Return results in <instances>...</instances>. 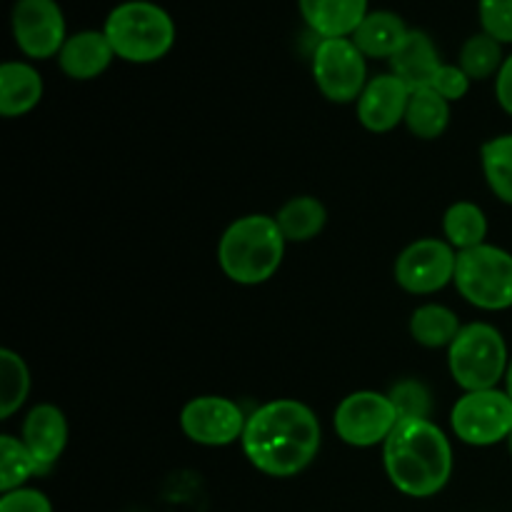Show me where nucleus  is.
Instances as JSON below:
<instances>
[{
    "label": "nucleus",
    "mask_w": 512,
    "mask_h": 512,
    "mask_svg": "<svg viewBox=\"0 0 512 512\" xmlns=\"http://www.w3.org/2000/svg\"><path fill=\"white\" fill-rule=\"evenodd\" d=\"M248 415L235 400L220 395H200L185 403L180 428L185 438L205 448H225L243 438Z\"/></svg>",
    "instance_id": "obj_11"
},
{
    "label": "nucleus",
    "mask_w": 512,
    "mask_h": 512,
    "mask_svg": "<svg viewBox=\"0 0 512 512\" xmlns=\"http://www.w3.org/2000/svg\"><path fill=\"white\" fill-rule=\"evenodd\" d=\"M40 98H43V78L33 65L18 60L0 65V113L5 118L30 113Z\"/></svg>",
    "instance_id": "obj_18"
},
{
    "label": "nucleus",
    "mask_w": 512,
    "mask_h": 512,
    "mask_svg": "<svg viewBox=\"0 0 512 512\" xmlns=\"http://www.w3.org/2000/svg\"><path fill=\"white\" fill-rule=\"evenodd\" d=\"M13 38L28 58L60 55L65 40V15L55 0H18L13 8Z\"/></svg>",
    "instance_id": "obj_12"
},
{
    "label": "nucleus",
    "mask_w": 512,
    "mask_h": 512,
    "mask_svg": "<svg viewBox=\"0 0 512 512\" xmlns=\"http://www.w3.org/2000/svg\"><path fill=\"white\" fill-rule=\"evenodd\" d=\"M458 250L438 238L410 243L395 260V283L413 295H433L455 280Z\"/></svg>",
    "instance_id": "obj_10"
},
{
    "label": "nucleus",
    "mask_w": 512,
    "mask_h": 512,
    "mask_svg": "<svg viewBox=\"0 0 512 512\" xmlns=\"http://www.w3.org/2000/svg\"><path fill=\"white\" fill-rule=\"evenodd\" d=\"M103 33L113 45L115 58L128 63H155L175 43V25L168 10L148 0H128L110 10Z\"/></svg>",
    "instance_id": "obj_4"
},
{
    "label": "nucleus",
    "mask_w": 512,
    "mask_h": 512,
    "mask_svg": "<svg viewBox=\"0 0 512 512\" xmlns=\"http://www.w3.org/2000/svg\"><path fill=\"white\" fill-rule=\"evenodd\" d=\"M30 370L13 350H0V420H8L28 400Z\"/></svg>",
    "instance_id": "obj_25"
},
{
    "label": "nucleus",
    "mask_w": 512,
    "mask_h": 512,
    "mask_svg": "<svg viewBox=\"0 0 512 512\" xmlns=\"http://www.w3.org/2000/svg\"><path fill=\"white\" fill-rule=\"evenodd\" d=\"M313 78L320 93L333 103H358L368 85L365 55L350 38L320 40L313 53Z\"/></svg>",
    "instance_id": "obj_8"
},
{
    "label": "nucleus",
    "mask_w": 512,
    "mask_h": 512,
    "mask_svg": "<svg viewBox=\"0 0 512 512\" xmlns=\"http://www.w3.org/2000/svg\"><path fill=\"white\" fill-rule=\"evenodd\" d=\"M455 288L480 310L512 308V255L498 245H478L458 253Z\"/></svg>",
    "instance_id": "obj_6"
},
{
    "label": "nucleus",
    "mask_w": 512,
    "mask_h": 512,
    "mask_svg": "<svg viewBox=\"0 0 512 512\" xmlns=\"http://www.w3.org/2000/svg\"><path fill=\"white\" fill-rule=\"evenodd\" d=\"M113 58V45L108 43L103 30H83V33H75L65 40L58 63L68 78L93 80L108 70Z\"/></svg>",
    "instance_id": "obj_16"
},
{
    "label": "nucleus",
    "mask_w": 512,
    "mask_h": 512,
    "mask_svg": "<svg viewBox=\"0 0 512 512\" xmlns=\"http://www.w3.org/2000/svg\"><path fill=\"white\" fill-rule=\"evenodd\" d=\"M400 423L393 400L375 390H358L335 408L333 425L343 443L353 448H373L385 443Z\"/></svg>",
    "instance_id": "obj_9"
},
{
    "label": "nucleus",
    "mask_w": 512,
    "mask_h": 512,
    "mask_svg": "<svg viewBox=\"0 0 512 512\" xmlns=\"http://www.w3.org/2000/svg\"><path fill=\"white\" fill-rule=\"evenodd\" d=\"M388 398L393 400L400 420L430 418V408H433L430 390L425 388L423 383H418V380H403V383L393 385V390L388 393Z\"/></svg>",
    "instance_id": "obj_28"
},
{
    "label": "nucleus",
    "mask_w": 512,
    "mask_h": 512,
    "mask_svg": "<svg viewBox=\"0 0 512 512\" xmlns=\"http://www.w3.org/2000/svg\"><path fill=\"white\" fill-rule=\"evenodd\" d=\"M300 15L320 38H350L368 15V0H298Z\"/></svg>",
    "instance_id": "obj_15"
},
{
    "label": "nucleus",
    "mask_w": 512,
    "mask_h": 512,
    "mask_svg": "<svg viewBox=\"0 0 512 512\" xmlns=\"http://www.w3.org/2000/svg\"><path fill=\"white\" fill-rule=\"evenodd\" d=\"M285 235L270 215H243L225 228L218 245L220 270L238 285H260L278 273Z\"/></svg>",
    "instance_id": "obj_3"
},
{
    "label": "nucleus",
    "mask_w": 512,
    "mask_h": 512,
    "mask_svg": "<svg viewBox=\"0 0 512 512\" xmlns=\"http://www.w3.org/2000/svg\"><path fill=\"white\" fill-rule=\"evenodd\" d=\"M448 368L465 393L498 388L510 368L503 333L490 323L463 325L448 348Z\"/></svg>",
    "instance_id": "obj_5"
},
{
    "label": "nucleus",
    "mask_w": 512,
    "mask_h": 512,
    "mask_svg": "<svg viewBox=\"0 0 512 512\" xmlns=\"http://www.w3.org/2000/svg\"><path fill=\"white\" fill-rule=\"evenodd\" d=\"M430 88H433L438 95H443L448 103H453V100H463L465 95H468L470 78L465 75V70L460 68V65H445L443 63Z\"/></svg>",
    "instance_id": "obj_30"
},
{
    "label": "nucleus",
    "mask_w": 512,
    "mask_h": 512,
    "mask_svg": "<svg viewBox=\"0 0 512 512\" xmlns=\"http://www.w3.org/2000/svg\"><path fill=\"white\" fill-rule=\"evenodd\" d=\"M453 433L473 448H490L510 438L512 398L505 390H473L465 393L450 413Z\"/></svg>",
    "instance_id": "obj_7"
},
{
    "label": "nucleus",
    "mask_w": 512,
    "mask_h": 512,
    "mask_svg": "<svg viewBox=\"0 0 512 512\" xmlns=\"http://www.w3.org/2000/svg\"><path fill=\"white\" fill-rule=\"evenodd\" d=\"M480 23L498 43H512V0H480Z\"/></svg>",
    "instance_id": "obj_29"
},
{
    "label": "nucleus",
    "mask_w": 512,
    "mask_h": 512,
    "mask_svg": "<svg viewBox=\"0 0 512 512\" xmlns=\"http://www.w3.org/2000/svg\"><path fill=\"white\" fill-rule=\"evenodd\" d=\"M495 95H498L500 108L512 115V55L505 58L503 68H500L498 78H495Z\"/></svg>",
    "instance_id": "obj_32"
},
{
    "label": "nucleus",
    "mask_w": 512,
    "mask_h": 512,
    "mask_svg": "<svg viewBox=\"0 0 512 512\" xmlns=\"http://www.w3.org/2000/svg\"><path fill=\"white\" fill-rule=\"evenodd\" d=\"M503 63V43H498L488 33H478L468 38L463 50H460V68L465 70L470 80L493 78L495 73H500Z\"/></svg>",
    "instance_id": "obj_27"
},
{
    "label": "nucleus",
    "mask_w": 512,
    "mask_h": 512,
    "mask_svg": "<svg viewBox=\"0 0 512 512\" xmlns=\"http://www.w3.org/2000/svg\"><path fill=\"white\" fill-rule=\"evenodd\" d=\"M408 35L410 30L400 15L390 13V10H373V13L365 15L360 28L350 35V40L358 45L365 58L390 60L398 53Z\"/></svg>",
    "instance_id": "obj_19"
},
{
    "label": "nucleus",
    "mask_w": 512,
    "mask_h": 512,
    "mask_svg": "<svg viewBox=\"0 0 512 512\" xmlns=\"http://www.w3.org/2000/svg\"><path fill=\"white\" fill-rule=\"evenodd\" d=\"M480 163L490 190L512 205V133L490 138L480 150Z\"/></svg>",
    "instance_id": "obj_24"
},
{
    "label": "nucleus",
    "mask_w": 512,
    "mask_h": 512,
    "mask_svg": "<svg viewBox=\"0 0 512 512\" xmlns=\"http://www.w3.org/2000/svg\"><path fill=\"white\" fill-rule=\"evenodd\" d=\"M508 448H510V455H512V433H510V438H508Z\"/></svg>",
    "instance_id": "obj_34"
},
{
    "label": "nucleus",
    "mask_w": 512,
    "mask_h": 512,
    "mask_svg": "<svg viewBox=\"0 0 512 512\" xmlns=\"http://www.w3.org/2000/svg\"><path fill=\"white\" fill-rule=\"evenodd\" d=\"M505 393L512 398V358H510V368H508V375H505Z\"/></svg>",
    "instance_id": "obj_33"
},
{
    "label": "nucleus",
    "mask_w": 512,
    "mask_h": 512,
    "mask_svg": "<svg viewBox=\"0 0 512 512\" xmlns=\"http://www.w3.org/2000/svg\"><path fill=\"white\" fill-rule=\"evenodd\" d=\"M0 512H53L48 495L33 488H18L3 493L0 498Z\"/></svg>",
    "instance_id": "obj_31"
},
{
    "label": "nucleus",
    "mask_w": 512,
    "mask_h": 512,
    "mask_svg": "<svg viewBox=\"0 0 512 512\" xmlns=\"http://www.w3.org/2000/svg\"><path fill=\"white\" fill-rule=\"evenodd\" d=\"M35 473H43L25 443L13 435H3L0 438V490L10 493L18 490L33 478Z\"/></svg>",
    "instance_id": "obj_26"
},
{
    "label": "nucleus",
    "mask_w": 512,
    "mask_h": 512,
    "mask_svg": "<svg viewBox=\"0 0 512 512\" xmlns=\"http://www.w3.org/2000/svg\"><path fill=\"white\" fill-rule=\"evenodd\" d=\"M323 430L313 410L300 400L280 398L248 415L243 445L245 458L270 478H293L318 458Z\"/></svg>",
    "instance_id": "obj_1"
},
{
    "label": "nucleus",
    "mask_w": 512,
    "mask_h": 512,
    "mask_svg": "<svg viewBox=\"0 0 512 512\" xmlns=\"http://www.w3.org/2000/svg\"><path fill=\"white\" fill-rule=\"evenodd\" d=\"M390 483L408 498H430L453 475V445L430 418H405L383 443Z\"/></svg>",
    "instance_id": "obj_2"
},
{
    "label": "nucleus",
    "mask_w": 512,
    "mask_h": 512,
    "mask_svg": "<svg viewBox=\"0 0 512 512\" xmlns=\"http://www.w3.org/2000/svg\"><path fill=\"white\" fill-rule=\"evenodd\" d=\"M440 58L435 43L423 33V30H410L405 43L400 45L398 53L390 58L393 75H398L410 90L430 88L440 70Z\"/></svg>",
    "instance_id": "obj_17"
},
{
    "label": "nucleus",
    "mask_w": 512,
    "mask_h": 512,
    "mask_svg": "<svg viewBox=\"0 0 512 512\" xmlns=\"http://www.w3.org/2000/svg\"><path fill=\"white\" fill-rule=\"evenodd\" d=\"M443 233L445 243L453 245L458 253L470 248H478L488 238V218H485L483 208L470 200H460L445 210L443 218Z\"/></svg>",
    "instance_id": "obj_23"
},
{
    "label": "nucleus",
    "mask_w": 512,
    "mask_h": 512,
    "mask_svg": "<svg viewBox=\"0 0 512 512\" xmlns=\"http://www.w3.org/2000/svg\"><path fill=\"white\" fill-rule=\"evenodd\" d=\"M460 330H463V325H460L458 315L438 303L420 305L413 313V318H410V335H413V340L430 350L450 348Z\"/></svg>",
    "instance_id": "obj_22"
},
{
    "label": "nucleus",
    "mask_w": 512,
    "mask_h": 512,
    "mask_svg": "<svg viewBox=\"0 0 512 512\" xmlns=\"http://www.w3.org/2000/svg\"><path fill=\"white\" fill-rule=\"evenodd\" d=\"M275 220L288 243H308L323 233L328 223V210L313 195H298L278 210Z\"/></svg>",
    "instance_id": "obj_20"
},
{
    "label": "nucleus",
    "mask_w": 512,
    "mask_h": 512,
    "mask_svg": "<svg viewBox=\"0 0 512 512\" xmlns=\"http://www.w3.org/2000/svg\"><path fill=\"white\" fill-rule=\"evenodd\" d=\"M20 440L30 450L40 470L50 468L68 445V420H65L63 410L53 403L35 405L28 418L23 420Z\"/></svg>",
    "instance_id": "obj_14"
},
{
    "label": "nucleus",
    "mask_w": 512,
    "mask_h": 512,
    "mask_svg": "<svg viewBox=\"0 0 512 512\" xmlns=\"http://www.w3.org/2000/svg\"><path fill=\"white\" fill-rule=\"evenodd\" d=\"M450 103L433 88L413 90L405 113V125L420 140H435L448 130Z\"/></svg>",
    "instance_id": "obj_21"
},
{
    "label": "nucleus",
    "mask_w": 512,
    "mask_h": 512,
    "mask_svg": "<svg viewBox=\"0 0 512 512\" xmlns=\"http://www.w3.org/2000/svg\"><path fill=\"white\" fill-rule=\"evenodd\" d=\"M413 90L393 73L368 80L358 98V120L370 133H388L405 123Z\"/></svg>",
    "instance_id": "obj_13"
}]
</instances>
